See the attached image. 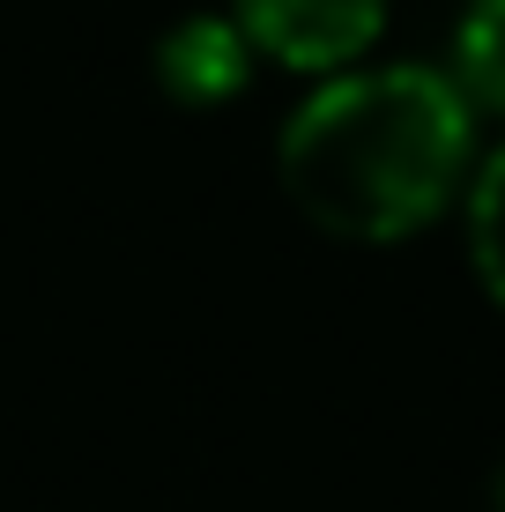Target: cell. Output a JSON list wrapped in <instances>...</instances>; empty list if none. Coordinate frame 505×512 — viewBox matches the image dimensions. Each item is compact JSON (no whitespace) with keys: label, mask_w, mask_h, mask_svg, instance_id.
Instances as JSON below:
<instances>
[{"label":"cell","mask_w":505,"mask_h":512,"mask_svg":"<svg viewBox=\"0 0 505 512\" xmlns=\"http://www.w3.org/2000/svg\"><path fill=\"white\" fill-rule=\"evenodd\" d=\"M275 179L320 238L402 245L476 179V104L439 67H342L290 112Z\"/></svg>","instance_id":"obj_1"},{"label":"cell","mask_w":505,"mask_h":512,"mask_svg":"<svg viewBox=\"0 0 505 512\" xmlns=\"http://www.w3.org/2000/svg\"><path fill=\"white\" fill-rule=\"evenodd\" d=\"M394 0H231V23L246 30L260 60L290 75H342L387 38Z\"/></svg>","instance_id":"obj_2"},{"label":"cell","mask_w":505,"mask_h":512,"mask_svg":"<svg viewBox=\"0 0 505 512\" xmlns=\"http://www.w3.org/2000/svg\"><path fill=\"white\" fill-rule=\"evenodd\" d=\"M260 52L246 45V30L231 15H179V23L156 38V90L179 112H216V104L246 97Z\"/></svg>","instance_id":"obj_3"},{"label":"cell","mask_w":505,"mask_h":512,"mask_svg":"<svg viewBox=\"0 0 505 512\" xmlns=\"http://www.w3.org/2000/svg\"><path fill=\"white\" fill-rule=\"evenodd\" d=\"M454 90L505 119V0H468L454 23Z\"/></svg>","instance_id":"obj_4"},{"label":"cell","mask_w":505,"mask_h":512,"mask_svg":"<svg viewBox=\"0 0 505 512\" xmlns=\"http://www.w3.org/2000/svg\"><path fill=\"white\" fill-rule=\"evenodd\" d=\"M468 260H476L483 297L505 312V149L483 156L468 179Z\"/></svg>","instance_id":"obj_5"},{"label":"cell","mask_w":505,"mask_h":512,"mask_svg":"<svg viewBox=\"0 0 505 512\" xmlns=\"http://www.w3.org/2000/svg\"><path fill=\"white\" fill-rule=\"evenodd\" d=\"M491 512H505V468H498V483H491Z\"/></svg>","instance_id":"obj_6"}]
</instances>
